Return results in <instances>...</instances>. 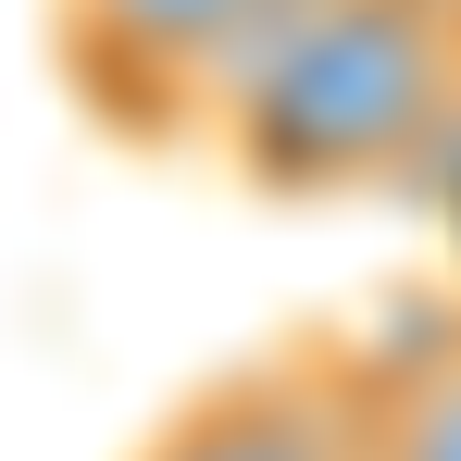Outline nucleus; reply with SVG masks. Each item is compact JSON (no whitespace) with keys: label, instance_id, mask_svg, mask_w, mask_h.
<instances>
[{"label":"nucleus","instance_id":"nucleus-2","mask_svg":"<svg viewBox=\"0 0 461 461\" xmlns=\"http://www.w3.org/2000/svg\"><path fill=\"white\" fill-rule=\"evenodd\" d=\"M262 13L275 0H50V50L100 138L187 150V138H212V100Z\"/></svg>","mask_w":461,"mask_h":461},{"label":"nucleus","instance_id":"nucleus-1","mask_svg":"<svg viewBox=\"0 0 461 461\" xmlns=\"http://www.w3.org/2000/svg\"><path fill=\"white\" fill-rule=\"evenodd\" d=\"M461 113L449 0H275L212 100V162L262 200L411 187Z\"/></svg>","mask_w":461,"mask_h":461},{"label":"nucleus","instance_id":"nucleus-4","mask_svg":"<svg viewBox=\"0 0 461 461\" xmlns=\"http://www.w3.org/2000/svg\"><path fill=\"white\" fill-rule=\"evenodd\" d=\"M362 437L375 461H461V312H424L362 349Z\"/></svg>","mask_w":461,"mask_h":461},{"label":"nucleus","instance_id":"nucleus-3","mask_svg":"<svg viewBox=\"0 0 461 461\" xmlns=\"http://www.w3.org/2000/svg\"><path fill=\"white\" fill-rule=\"evenodd\" d=\"M125 461H375L362 437V349H262L175 399Z\"/></svg>","mask_w":461,"mask_h":461}]
</instances>
